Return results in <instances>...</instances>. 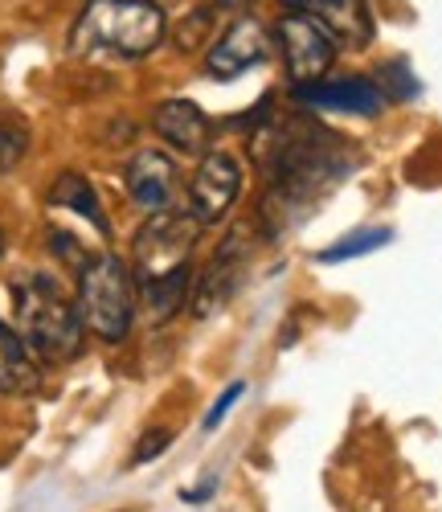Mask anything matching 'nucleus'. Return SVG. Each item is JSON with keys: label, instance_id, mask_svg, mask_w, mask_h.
I'll list each match as a JSON object with an SVG mask.
<instances>
[{"label": "nucleus", "instance_id": "2", "mask_svg": "<svg viewBox=\"0 0 442 512\" xmlns=\"http://www.w3.org/2000/svg\"><path fill=\"white\" fill-rule=\"evenodd\" d=\"M164 29L156 0H86L70 25V50L86 58H148Z\"/></svg>", "mask_w": 442, "mask_h": 512}, {"label": "nucleus", "instance_id": "8", "mask_svg": "<svg viewBox=\"0 0 442 512\" xmlns=\"http://www.w3.org/2000/svg\"><path fill=\"white\" fill-rule=\"evenodd\" d=\"M250 267V242L242 230H230L226 238H221V246L213 250L209 267L201 271L197 279V291H193V316H213L230 304V295L242 287V275Z\"/></svg>", "mask_w": 442, "mask_h": 512}, {"label": "nucleus", "instance_id": "7", "mask_svg": "<svg viewBox=\"0 0 442 512\" xmlns=\"http://www.w3.org/2000/svg\"><path fill=\"white\" fill-rule=\"evenodd\" d=\"M267 58H271V33H267V25H262L258 17H250V13H242V17H234L226 29H221L217 41L209 46L205 74L230 82V78L262 66Z\"/></svg>", "mask_w": 442, "mask_h": 512}, {"label": "nucleus", "instance_id": "11", "mask_svg": "<svg viewBox=\"0 0 442 512\" xmlns=\"http://www.w3.org/2000/svg\"><path fill=\"white\" fill-rule=\"evenodd\" d=\"M295 99L320 111H344V115H381V107L389 103L385 91L369 78H320L295 87Z\"/></svg>", "mask_w": 442, "mask_h": 512}, {"label": "nucleus", "instance_id": "15", "mask_svg": "<svg viewBox=\"0 0 442 512\" xmlns=\"http://www.w3.org/2000/svg\"><path fill=\"white\" fill-rule=\"evenodd\" d=\"M29 152V123L21 111L0 103V173H13Z\"/></svg>", "mask_w": 442, "mask_h": 512}, {"label": "nucleus", "instance_id": "9", "mask_svg": "<svg viewBox=\"0 0 442 512\" xmlns=\"http://www.w3.org/2000/svg\"><path fill=\"white\" fill-rule=\"evenodd\" d=\"M123 185L140 209L160 213V209H172L176 193H181V168H176V160L164 148H140L123 164Z\"/></svg>", "mask_w": 442, "mask_h": 512}, {"label": "nucleus", "instance_id": "13", "mask_svg": "<svg viewBox=\"0 0 442 512\" xmlns=\"http://www.w3.org/2000/svg\"><path fill=\"white\" fill-rule=\"evenodd\" d=\"M41 386V365L33 357V349L21 340L17 328H9L0 320V394L9 398H25Z\"/></svg>", "mask_w": 442, "mask_h": 512}, {"label": "nucleus", "instance_id": "4", "mask_svg": "<svg viewBox=\"0 0 442 512\" xmlns=\"http://www.w3.org/2000/svg\"><path fill=\"white\" fill-rule=\"evenodd\" d=\"M78 316L99 340L115 345L136 320V279L119 254H91L78 267Z\"/></svg>", "mask_w": 442, "mask_h": 512}, {"label": "nucleus", "instance_id": "6", "mask_svg": "<svg viewBox=\"0 0 442 512\" xmlns=\"http://www.w3.org/2000/svg\"><path fill=\"white\" fill-rule=\"evenodd\" d=\"M242 193V164L230 152H205L189 181V213L197 226H217Z\"/></svg>", "mask_w": 442, "mask_h": 512}, {"label": "nucleus", "instance_id": "20", "mask_svg": "<svg viewBox=\"0 0 442 512\" xmlns=\"http://www.w3.org/2000/svg\"><path fill=\"white\" fill-rule=\"evenodd\" d=\"M0 254H5V234H0Z\"/></svg>", "mask_w": 442, "mask_h": 512}, {"label": "nucleus", "instance_id": "10", "mask_svg": "<svg viewBox=\"0 0 442 512\" xmlns=\"http://www.w3.org/2000/svg\"><path fill=\"white\" fill-rule=\"evenodd\" d=\"M287 13H303L320 21L336 46L365 50L373 41V9L369 0H283Z\"/></svg>", "mask_w": 442, "mask_h": 512}, {"label": "nucleus", "instance_id": "18", "mask_svg": "<svg viewBox=\"0 0 442 512\" xmlns=\"http://www.w3.org/2000/svg\"><path fill=\"white\" fill-rule=\"evenodd\" d=\"M168 443H172V431H164V426H156V431H148V435H144V439L136 443V451H131V463L140 467V463L156 459V455H160V451H164Z\"/></svg>", "mask_w": 442, "mask_h": 512}, {"label": "nucleus", "instance_id": "3", "mask_svg": "<svg viewBox=\"0 0 442 512\" xmlns=\"http://www.w3.org/2000/svg\"><path fill=\"white\" fill-rule=\"evenodd\" d=\"M13 328L41 361H70L82 349L86 324L78 304L46 271H21L13 279Z\"/></svg>", "mask_w": 442, "mask_h": 512}, {"label": "nucleus", "instance_id": "17", "mask_svg": "<svg viewBox=\"0 0 442 512\" xmlns=\"http://www.w3.org/2000/svg\"><path fill=\"white\" fill-rule=\"evenodd\" d=\"M242 394H246V386H242V381H234V386L209 406V414H205V431H217V426L226 422V414L238 406V398H242Z\"/></svg>", "mask_w": 442, "mask_h": 512}, {"label": "nucleus", "instance_id": "19", "mask_svg": "<svg viewBox=\"0 0 442 512\" xmlns=\"http://www.w3.org/2000/svg\"><path fill=\"white\" fill-rule=\"evenodd\" d=\"M246 5H254V0H217V9H226V13L230 9H246Z\"/></svg>", "mask_w": 442, "mask_h": 512}, {"label": "nucleus", "instance_id": "5", "mask_svg": "<svg viewBox=\"0 0 442 512\" xmlns=\"http://www.w3.org/2000/svg\"><path fill=\"white\" fill-rule=\"evenodd\" d=\"M275 41H279V54H283V66H287V78L291 87H307V82H320L332 62H336V41L332 33L303 17V13H283L275 21Z\"/></svg>", "mask_w": 442, "mask_h": 512}, {"label": "nucleus", "instance_id": "1", "mask_svg": "<svg viewBox=\"0 0 442 512\" xmlns=\"http://www.w3.org/2000/svg\"><path fill=\"white\" fill-rule=\"evenodd\" d=\"M197 222L193 213L160 209L140 226L131 242V279H136V300H144V312L152 324H168L189 300V263L197 246Z\"/></svg>", "mask_w": 442, "mask_h": 512}, {"label": "nucleus", "instance_id": "16", "mask_svg": "<svg viewBox=\"0 0 442 512\" xmlns=\"http://www.w3.org/2000/svg\"><path fill=\"white\" fill-rule=\"evenodd\" d=\"M393 234L389 230H357V234H348L340 242H332L328 250H320V263H344V259H361V254H373L389 242Z\"/></svg>", "mask_w": 442, "mask_h": 512}, {"label": "nucleus", "instance_id": "14", "mask_svg": "<svg viewBox=\"0 0 442 512\" xmlns=\"http://www.w3.org/2000/svg\"><path fill=\"white\" fill-rule=\"evenodd\" d=\"M50 205L78 213V218H86V222H91L99 234H111L107 213H103V205H99V197H95L91 181H86L82 173H62V177L54 181V189H50Z\"/></svg>", "mask_w": 442, "mask_h": 512}, {"label": "nucleus", "instance_id": "12", "mask_svg": "<svg viewBox=\"0 0 442 512\" xmlns=\"http://www.w3.org/2000/svg\"><path fill=\"white\" fill-rule=\"evenodd\" d=\"M152 127L172 152H185V156H205L213 140V123L193 99H164L152 111Z\"/></svg>", "mask_w": 442, "mask_h": 512}]
</instances>
